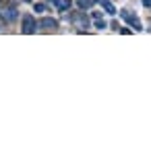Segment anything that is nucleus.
<instances>
[{"label":"nucleus","mask_w":151,"mask_h":151,"mask_svg":"<svg viewBox=\"0 0 151 151\" xmlns=\"http://www.w3.org/2000/svg\"><path fill=\"white\" fill-rule=\"evenodd\" d=\"M37 27H40V29H44V31H52V29H56V27H58V21H56V19H52V17H44V19L37 23Z\"/></svg>","instance_id":"4"},{"label":"nucleus","mask_w":151,"mask_h":151,"mask_svg":"<svg viewBox=\"0 0 151 151\" xmlns=\"http://www.w3.org/2000/svg\"><path fill=\"white\" fill-rule=\"evenodd\" d=\"M70 21H73V25H75V27H79V29H87V27H89V19H87L85 11L73 13V15H70Z\"/></svg>","instance_id":"1"},{"label":"nucleus","mask_w":151,"mask_h":151,"mask_svg":"<svg viewBox=\"0 0 151 151\" xmlns=\"http://www.w3.org/2000/svg\"><path fill=\"white\" fill-rule=\"evenodd\" d=\"M93 19H95V27H97V29H104V27H106V21H104V17H101L99 13H93Z\"/></svg>","instance_id":"9"},{"label":"nucleus","mask_w":151,"mask_h":151,"mask_svg":"<svg viewBox=\"0 0 151 151\" xmlns=\"http://www.w3.org/2000/svg\"><path fill=\"white\" fill-rule=\"evenodd\" d=\"M35 13H46V4L44 2H37L35 4Z\"/></svg>","instance_id":"10"},{"label":"nucleus","mask_w":151,"mask_h":151,"mask_svg":"<svg viewBox=\"0 0 151 151\" xmlns=\"http://www.w3.org/2000/svg\"><path fill=\"white\" fill-rule=\"evenodd\" d=\"M99 4H101V9H104L108 15H116V6L110 2V0H99Z\"/></svg>","instance_id":"7"},{"label":"nucleus","mask_w":151,"mask_h":151,"mask_svg":"<svg viewBox=\"0 0 151 151\" xmlns=\"http://www.w3.org/2000/svg\"><path fill=\"white\" fill-rule=\"evenodd\" d=\"M93 4H95V0H77V6H79L81 11H89Z\"/></svg>","instance_id":"8"},{"label":"nucleus","mask_w":151,"mask_h":151,"mask_svg":"<svg viewBox=\"0 0 151 151\" xmlns=\"http://www.w3.org/2000/svg\"><path fill=\"white\" fill-rule=\"evenodd\" d=\"M143 4L145 6H151V0H143Z\"/></svg>","instance_id":"11"},{"label":"nucleus","mask_w":151,"mask_h":151,"mask_svg":"<svg viewBox=\"0 0 151 151\" xmlns=\"http://www.w3.org/2000/svg\"><path fill=\"white\" fill-rule=\"evenodd\" d=\"M52 4H54L56 11H60V13L70 11V0H52Z\"/></svg>","instance_id":"6"},{"label":"nucleus","mask_w":151,"mask_h":151,"mask_svg":"<svg viewBox=\"0 0 151 151\" xmlns=\"http://www.w3.org/2000/svg\"><path fill=\"white\" fill-rule=\"evenodd\" d=\"M120 15H122V19H126V21H128V23H130V25H132L134 29H143V27H141V21H139V19H137L134 15H130L128 11H122Z\"/></svg>","instance_id":"5"},{"label":"nucleus","mask_w":151,"mask_h":151,"mask_svg":"<svg viewBox=\"0 0 151 151\" xmlns=\"http://www.w3.org/2000/svg\"><path fill=\"white\" fill-rule=\"evenodd\" d=\"M27 2H33V0H27Z\"/></svg>","instance_id":"12"},{"label":"nucleus","mask_w":151,"mask_h":151,"mask_svg":"<svg viewBox=\"0 0 151 151\" xmlns=\"http://www.w3.org/2000/svg\"><path fill=\"white\" fill-rule=\"evenodd\" d=\"M17 11L13 6H6V9H0V19H2L4 23H15L17 21Z\"/></svg>","instance_id":"3"},{"label":"nucleus","mask_w":151,"mask_h":151,"mask_svg":"<svg viewBox=\"0 0 151 151\" xmlns=\"http://www.w3.org/2000/svg\"><path fill=\"white\" fill-rule=\"evenodd\" d=\"M35 29H37V23H35L33 15H25L23 17V33L31 35V33H35Z\"/></svg>","instance_id":"2"}]
</instances>
